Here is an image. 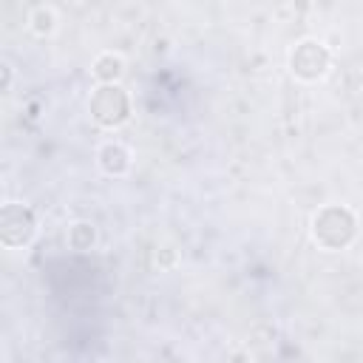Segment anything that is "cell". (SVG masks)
<instances>
[{"instance_id": "ba28073f", "label": "cell", "mask_w": 363, "mask_h": 363, "mask_svg": "<svg viewBox=\"0 0 363 363\" xmlns=\"http://www.w3.org/2000/svg\"><path fill=\"white\" fill-rule=\"evenodd\" d=\"M31 28L37 31V34H51L54 31V26H57V14H54V9H48V6H37L34 11H31Z\"/></svg>"}, {"instance_id": "277c9868", "label": "cell", "mask_w": 363, "mask_h": 363, "mask_svg": "<svg viewBox=\"0 0 363 363\" xmlns=\"http://www.w3.org/2000/svg\"><path fill=\"white\" fill-rule=\"evenodd\" d=\"M14 230H17V244L14 247H26L34 238V233H37V221H34V213L28 207L9 201L3 207V213H0V238H3L6 247L11 244Z\"/></svg>"}, {"instance_id": "6da1fadb", "label": "cell", "mask_w": 363, "mask_h": 363, "mask_svg": "<svg viewBox=\"0 0 363 363\" xmlns=\"http://www.w3.org/2000/svg\"><path fill=\"white\" fill-rule=\"evenodd\" d=\"M354 227H357L354 216L346 207H323L315 216L312 233H315V241L323 244L326 250H340L354 238Z\"/></svg>"}, {"instance_id": "7a4b0ae2", "label": "cell", "mask_w": 363, "mask_h": 363, "mask_svg": "<svg viewBox=\"0 0 363 363\" xmlns=\"http://www.w3.org/2000/svg\"><path fill=\"white\" fill-rule=\"evenodd\" d=\"M91 113L99 125L116 128L128 119V96L122 94L119 85H102V88H96V94L91 99Z\"/></svg>"}, {"instance_id": "8992f818", "label": "cell", "mask_w": 363, "mask_h": 363, "mask_svg": "<svg viewBox=\"0 0 363 363\" xmlns=\"http://www.w3.org/2000/svg\"><path fill=\"white\" fill-rule=\"evenodd\" d=\"M122 74H125V62H122V57H119V54L105 51V54H99V57H96V62H94V77H96L99 82L113 85Z\"/></svg>"}, {"instance_id": "3957f363", "label": "cell", "mask_w": 363, "mask_h": 363, "mask_svg": "<svg viewBox=\"0 0 363 363\" xmlns=\"http://www.w3.org/2000/svg\"><path fill=\"white\" fill-rule=\"evenodd\" d=\"M289 68L301 79H320L329 68V51L315 40H303L295 45L289 57Z\"/></svg>"}, {"instance_id": "52a82bcc", "label": "cell", "mask_w": 363, "mask_h": 363, "mask_svg": "<svg viewBox=\"0 0 363 363\" xmlns=\"http://www.w3.org/2000/svg\"><path fill=\"white\" fill-rule=\"evenodd\" d=\"M94 241H96V230H94L91 221H77V224H71V230H68V244H71L74 250H88Z\"/></svg>"}, {"instance_id": "9c48e42d", "label": "cell", "mask_w": 363, "mask_h": 363, "mask_svg": "<svg viewBox=\"0 0 363 363\" xmlns=\"http://www.w3.org/2000/svg\"><path fill=\"white\" fill-rule=\"evenodd\" d=\"M0 71H3V91L9 94V91H11V65H9V62H3V65H0Z\"/></svg>"}, {"instance_id": "5b68a950", "label": "cell", "mask_w": 363, "mask_h": 363, "mask_svg": "<svg viewBox=\"0 0 363 363\" xmlns=\"http://www.w3.org/2000/svg\"><path fill=\"white\" fill-rule=\"evenodd\" d=\"M96 159H99V167H102L108 176H122V173H128V167H130V153H128L119 142L102 145L99 153H96Z\"/></svg>"}]
</instances>
